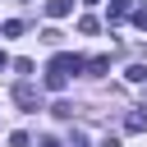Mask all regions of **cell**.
I'll use <instances>...</instances> for the list:
<instances>
[{
  "label": "cell",
  "instance_id": "cell-1",
  "mask_svg": "<svg viewBox=\"0 0 147 147\" xmlns=\"http://www.w3.org/2000/svg\"><path fill=\"white\" fill-rule=\"evenodd\" d=\"M83 69H87V60H83V55H69V51H60V55L46 64V87H51V92H60V87L69 83V74H83Z\"/></svg>",
  "mask_w": 147,
  "mask_h": 147
},
{
  "label": "cell",
  "instance_id": "cell-2",
  "mask_svg": "<svg viewBox=\"0 0 147 147\" xmlns=\"http://www.w3.org/2000/svg\"><path fill=\"white\" fill-rule=\"evenodd\" d=\"M14 101H18L23 110H41V96H37L32 83H18V87H14Z\"/></svg>",
  "mask_w": 147,
  "mask_h": 147
},
{
  "label": "cell",
  "instance_id": "cell-3",
  "mask_svg": "<svg viewBox=\"0 0 147 147\" xmlns=\"http://www.w3.org/2000/svg\"><path fill=\"white\" fill-rule=\"evenodd\" d=\"M124 129H129V133H147V115H142V110H129V115H124Z\"/></svg>",
  "mask_w": 147,
  "mask_h": 147
},
{
  "label": "cell",
  "instance_id": "cell-4",
  "mask_svg": "<svg viewBox=\"0 0 147 147\" xmlns=\"http://www.w3.org/2000/svg\"><path fill=\"white\" fill-rule=\"evenodd\" d=\"M74 14V0H46V18H64Z\"/></svg>",
  "mask_w": 147,
  "mask_h": 147
},
{
  "label": "cell",
  "instance_id": "cell-5",
  "mask_svg": "<svg viewBox=\"0 0 147 147\" xmlns=\"http://www.w3.org/2000/svg\"><path fill=\"white\" fill-rule=\"evenodd\" d=\"M106 69H110V55H92V60H87V74H92V78H101Z\"/></svg>",
  "mask_w": 147,
  "mask_h": 147
},
{
  "label": "cell",
  "instance_id": "cell-6",
  "mask_svg": "<svg viewBox=\"0 0 147 147\" xmlns=\"http://www.w3.org/2000/svg\"><path fill=\"white\" fill-rule=\"evenodd\" d=\"M74 110H78L74 101H55V106H51V115H55V119H74Z\"/></svg>",
  "mask_w": 147,
  "mask_h": 147
},
{
  "label": "cell",
  "instance_id": "cell-7",
  "mask_svg": "<svg viewBox=\"0 0 147 147\" xmlns=\"http://www.w3.org/2000/svg\"><path fill=\"white\" fill-rule=\"evenodd\" d=\"M124 78H129V83H147V64H129Z\"/></svg>",
  "mask_w": 147,
  "mask_h": 147
},
{
  "label": "cell",
  "instance_id": "cell-8",
  "mask_svg": "<svg viewBox=\"0 0 147 147\" xmlns=\"http://www.w3.org/2000/svg\"><path fill=\"white\" fill-rule=\"evenodd\" d=\"M129 5H133V0H110V23H119V18L129 14Z\"/></svg>",
  "mask_w": 147,
  "mask_h": 147
},
{
  "label": "cell",
  "instance_id": "cell-9",
  "mask_svg": "<svg viewBox=\"0 0 147 147\" xmlns=\"http://www.w3.org/2000/svg\"><path fill=\"white\" fill-rule=\"evenodd\" d=\"M96 28H101V23H96V18H92V14H83V18H78V32H83V37H92V32H96Z\"/></svg>",
  "mask_w": 147,
  "mask_h": 147
},
{
  "label": "cell",
  "instance_id": "cell-10",
  "mask_svg": "<svg viewBox=\"0 0 147 147\" xmlns=\"http://www.w3.org/2000/svg\"><path fill=\"white\" fill-rule=\"evenodd\" d=\"M9 147H32V138L28 133H9Z\"/></svg>",
  "mask_w": 147,
  "mask_h": 147
},
{
  "label": "cell",
  "instance_id": "cell-11",
  "mask_svg": "<svg viewBox=\"0 0 147 147\" xmlns=\"http://www.w3.org/2000/svg\"><path fill=\"white\" fill-rule=\"evenodd\" d=\"M64 147H87V138H78V133H74V138H69Z\"/></svg>",
  "mask_w": 147,
  "mask_h": 147
},
{
  "label": "cell",
  "instance_id": "cell-12",
  "mask_svg": "<svg viewBox=\"0 0 147 147\" xmlns=\"http://www.w3.org/2000/svg\"><path fill=\"white\" fill-rule=\"evenodd\" d=\"M101 147H119V138H115V133H110V138H101Z\"/></svg>",
  "mask_w": 147,
  "mask_h": 147
},
{
  "label": "cell",
  "instance_id": "cell-13",
  "mask_svg": "<svg viewBox=\"0 0 147 147\" xmlns=\"http://www.w3.org/2000/svg\"><path fill=\"white\" fill-rule=\"evenodd\" d=\"M41 147H64V142L60 138H41Z\"/></svg>",
  "mask_w": 147,
  "mask_h": 147
},
{
  "label": "cell",
  "instance_id": "cell-14",
  "mask_svg": "<svg viewBox=\"0 0 147 147\" xmlns=\"http://www.w3.org/2000/svg\"><path fill=\"white\" fill-rule=\"evenodd\" d=\"M5 64H9V55H5V51H0V69H5Z\"/></svg>",
  "mask_w": 147,
  "mask_h": 147
},
{
  "label": "cell",
  "instance_id": "cell-15",
  "mask_svg": "<svg viewBox=\"0 0 147 147\" xmlns=\"http://www.w3.org/2000/svg\"><path fill=\"white\" fill-rule=\"evenodd\" d=\"M83 5H96V0H83Z\"/></svg>",
  "mask_w": 147,
  "mask_h": 147
}]
</instances>
